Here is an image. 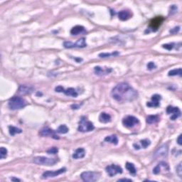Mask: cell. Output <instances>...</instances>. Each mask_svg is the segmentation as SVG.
<instances>
[{
    "label": "cell",
    "mask_w": 182,
    "mask_h": 182,
    "mask_svg": "<svg viewBox=\"0 0 182 182\" xmlns=\"http://www.w3.org/2000/svg\"><path fill=\"white\" fill-rule=\"evenodd\" d=\"M111 94L113 99L119 102H132L138 97V92L127 83L117 84Z\"/></svg>",
    "instance_id": "obj_1"
},
{
    "label": "cell",
    "mask_w": 182,
    "mask_h": 182,
    "mask_svg": "<svg viewBox=\"0 0 182 182\" xmlns=\"http://www.w3.org/2000/svg\"><path fill=\"white\" fill-rule=\"evenodd\" d=\"M26 101L22 97L19 96H14L11 97L9 100L8 105H9V108L11 110H19V109L23 108L26 105Z\"/></svg>",
    "instance_id": "obj_2"
},
{
    "label": "cell",
    "mask_w": 182,
    "mask_h": 182,
    "mask_svg": "<svg viewBox=\"0 0 182 182\" xmlns=\"http://www.w3.org/2000/svg\"><path fill=\"white\" fill-rule=\"evenodd\" d=\"M95 129L92 122L89 121L85 117H82L79 122V126L78 130L81 132H91Z\"/></svg>",
    "instance_id": "obj_3"
},
{
    "label": "cell",
    "mask_w": 182,
    "mask_h": 182,
    "mask_svg": "<svg viewBox=\"0 0 182 182\" xmlns=\"http://www.w3.org/2000/svg\"><path fill=\"white\" fill-rule=\"evenodd\" d=\"M33 162L36 164L44 166H53L57 162V159L54 158H48L45 157H36L33 159Z\"/></svg>",
    "instance_id": "obj_4"
},
{
    "label": "cell",
    "mask_w": 182,
    "mask_h": 182,
    "mask_svg": "<svg viewBox=\"0 0 182 182\" xmlns=\"http://www.w3.org/2000/svg\"><path fill=\"white\" fill-rule=\"evenodd\" d=\"M83 181L86 182L96 181L100 178V174L95 171H85L83 172L80 175Z\"/></svg>",
    "instance_id": "obj_5"
},
{
    "label": "cell",
    "mask_w": 182,
    "mask_h": 182,
    "mask_svg": "<svg viewBox=\"0 0 182 182\" xmlns=\"http://www.w3.org/2000/svg\"><path fill=\"white\" fill-rule=\"evenodd\" d=\"M64 47L66 49H73V48H84L86 47L87 44H86L85 39L84 38L78 39L76 42L74 43L71 42V41H66L63 44Z\"/></svg>",
    "instance_id": "obj_6"
},
{
    "label": "cell",
    "mask_w": 182,
    "mask_h": 182,
    "mask_svg": "<svg viewBox=\"0 0 182 182\" xmlns=\"http://www.w3.org/2000/svg\"><path fill=\"white\" fill-rule=\"evenodd\" d=\"M122 124L124 125V126L127 127V128H132L137 124H139V120L137 117L129 115L122 120Z\"/></svg>",
    "instance_id": "obj_7"
},
{
    "label": "cell",
    "mask_w": 182,
    "mask_h": 182,
    "mask_svg": "<svg viewBox=\"0 0 182 182\" xmlns=\"http://www.w3.org/2000/svg\"><path fill=\"white\" fill-rule=\"evenodd\" d=\"M164 20V18L163 16H157V17L154 18L150 21V29H152V31H157L159 27L162 24Z\"/></svg>",
    "instance_id": "obj_8"
},
{
    "label": "cell",
    "mask_w": 182,
    "mask_h": 182,
    "mask_svg": "<svg viewBox=\"0 0 182 182\" xmlns=\"http://www.w3.org/2000/svg\"><path fill=\"white\" fill-rule=\"evenodd\" d=\"M107 174L110 176H114L117 174H122V169L120 166H117L115 164H111L109 165L105 169Z\"/></svg>",
    "instance_id": "obj_9"
},
{
    "label": "cell",
    "mask_w": 182,
    "mask_h": 182,
    "mask_svg": "<svg viewBox=\"0 0 182 182\" xmlns=\"http://www.w3.org/2000/svg\"><path fill=\"white\" fill-rule=\"evenodd\" d=\"M166 113L168 115H171L170 119L171 120H176L178 117L181 116V111H180L179 108L176 107L169 106L166 108Z\"/></svg>",
    "instance_id": "obj_10"
},
{
    "label": "cell",
    "mask_w": 182,
    "mask_h": 182,
    "mask_svg": "<svg viewBox=\"0 0 182 182\" xmlns=\"http://www.w3.org/2000/svg\"><path fill=\"white\" fill-rule=\"evenodd\" d=\"M169 147L167 145H163L162 146L159 147L154 153L155 158H162V157H166L168 155Z\"/></svg>",
    "instance_id": "obj_11"
},
{
    "label": "cell",
    "mask_w": 182,
    "mask_h": 182,
    "mask_svg": "<svg viewBox=\"0 0 182 182\" xmlns=\"http://www.w3.org/2000/svg\"><path fill=\"white\" fill-rule=\"evenodd\" d=\"M66 171V168H61L59 170H56V171H45L42 174V178H51V177H56L59 175L61 174L64 173Z\"/></svg>",
    "instance_id": "obj_12"
},
{
    "label": "cell",
    "mask_w": 182,
    "mask_h": 182,
    "mask_svg": "<svg viewBox=\"0 0 182 182\" xmlns=\"http://www.w3.org/2000/svg\"><path fill=\"white\" fill-rule=\"evenodd\" d=\"M41 136L42 137H51L55 140H59V137L56 134V132L53 130H51L49 127H45L42 129L39 132Z\"/></svg>",
    "instance_id": "obj_13"
},
{
    "label": "cell",
    "mask_w": 182,
    "mask_h": 182,
    "mask_svg": "<svg viewBox=\"0 0 182 182\" xmlns=\"http://www.w3.org/2000/svg\"><path fill=\"white\" fill-rule=\"evenodd\" d=\"M112 71V68H102L100 66H96V67L94 68L95 73L100 76L106 75L107 74L110 73Z\"/></svg>",
    "instance_id": "obj_14"
},
{
    "label": "cell",
    "mask_w": 182,
    "mask_h": 182,
    "mask_svg": "<svg viewBox=\"0 0 182 182\" xmlns=\"http://www.w3.org/2000/svg\"><path fill=\"white\" fill-rule=\"evenodd\" d=\"M162 97L161 95H157V94H155V95H152V100L150 102H148L147 103V106L150 107H157L159 106V102L161 100Z\"/></svg>",
    "instance_id": "obj_15"
},
{
    "label": "cell",
    "mask_w": 182,
    "mask_h": 182,
    "mask_svg": "<svg viewBox=\"0 0 182 182\" xmlns=\"http://www.w3.org/2000/svg\"><path fill=\"white\" fill-rule=\"evenodd\" d=\"M162 169H164V171H168L169 170V165L167 164L166 162H160V163L153 169V173L154 174H159V173H161Z\"/></svg>",
    "instance_id": "obj_16"
},
{
    "label": "cell",
    "mask_w": 182,
    "mask_h": 182,
    "mask_svg": "<svg viewBox=\"0 0 182 182\" xmlns=\"http://www.w3.org/2000/svg\"><path fill=\"white\" fill-rule=\"evenodd\" d=\"M34 89L33 87H29V86L25 85H21L19 86V92L21 95H27V94H30L33 92Z\"/></svg>",
    "instance_id": "obj_17"
},
{
    "label": "cell",
    "mask_w": 182,
    "mask_h": 182,
    "mask_svg": "<svg viewBox=\"0 0 182 182\" xmlns=\"http://www.w3.org/2000/svg\"><path fill=\"white\" fill-rule=\"evenodd\" d=\"M85 151L83 148H78L75 150V152L73 154L72 157L75 159H82L85 157Z\"/></svg>",
    "instance_id": "obj_18"
},
{
    "label": "cell",
    "mask_w": 182,
    "mask_h": 182,
    "mask_svg": "<svg viewBox=\"0 0 182 182\" xmlns=\"http://www.w3.org/2000/svg\"><path fill=\"white\" fill-rule=\"evenodd\" d=\"M132 14L130 13V11L127 10H122L121 11H120L118 14L119 19H120L121 21H126L127 19H130L131 17Z\"/></svg>",
    "instance_id": "obj_19"
},
{
    "label": "cell",
    "mask_w": 182,
    "mask_h": 182,
    "mask_svg": "<svg viewBox=\"0 0 182 182\" xmlns=\"http://www.w3.org/2000/svg\"><path fill=\"white\" fill-rule=\"evenodd\" d=\"M84 32H85V29L82 26H75L73 28H72V29L71 30V34L75 36L83 34Z\"/></svg>",
    "instance_id": "obj_20"
},
{
    "label": "cell",
    "mask_w": 182,
    "mask_h": 182,
    "mask_svg": "<svg viewBox=\"0 0 182 182\" xmlns=\"http://www.w3.org/2000/svg\"><path fill=\"white\" fill-rule=\"evenodd\" d=\"M99 121L102 123H107L111 121V116L106 112H102L99 116Z\"/></svg>",
    "instance_id": "obj_21"
},
{
    "label": "cell",
    "mask_w": 182,
    "mask_h": 182,
    "mask_svg": "<svg viewBox=\"0 0 182 182\" xmlns=\"http://www.w3.org/2000/svg\"><path fill=\"white\" fill-rule=\"evenodd\" d=\"M63 92L66 94V95H68V96H71L73 97H78V95L77 91H76L74 88H73V87H70V88H68V89H66V90H64Z\"/></svg>",
    "instance_id": "obj_22"
},
{
    "label": "cell",
    "mask_w": 182,
    "mask_h": 182,
    "mask_svg": "<svg viewBox=\"0 0 182 182\" xmlns=\"http://www.w3.org/2000/svg\"><path fill=\"white\" fill-rule=\"evenodd\" d=\"M105 141L110 142V143L115 145H117L118 144V139H117L116 135H110V136L106 137L105 138Z\"/></svg>",
    "instance_id": "obj_23"
},
{
    "label": "cell",
    "mask_w": 182,
    "mask_h": 182,
    "mask_svg": "<svg viewBox=\"0 0 182 182\" xmlns=\"http://www.w3.org/2000/svg\"><path fill=\"white\" fill-rule=\"evenodd\" d=\"M159 120V117L158 115H150L147 117V122L149 124L157 123Z\"/></svg>",
    "instance_id": "obj_24"
},
{
    "label": "cell",
    "mask_w": 182,
    "mask_h": 182,
    "mask_svg": "<svg viewBox=\"0 0 182 182\" xmlns=\"http://www.w3.org/2000/svg\"><path fill=\"white\" fill-rule=\"evenodd\" d=\"M9 134H10L11 136H14L16 134L21 133L22 130H21V129L17 128V127H16L9 126Z\"/></svg>",
    "instance_id": "obj_25"
},
{
    "label": "cell",
    "mask_w": 182,
    "mask_h": 182,
    "mask_svg": "<svg viewBox=\"0 0 182 182\" xmlns=\"http://www.w3.org/2000/svg\"><path fill=\"white\" fill-rule=\"evenodd\" d=\"M126 166V169L128 170L129 171H130V173L131 174L135 175V174H136L137 170H136V169H135V165H134L133 164L130 163V162H127V163L126 164V166Z\"/></svg>",
    "instance_id": "obj_26"
},
{
    "label": "cell",
    "mask_w": 182,
    "mask_h": 182,
    "mask_svg": "<svg viewBox=\"0 0 182 182\" xmlns=\"http://www.w3.org/2000/svg\"><path fill=\"white\" fill-rule=\"evenodd\" d=\"M120 54V53L117 52V51H114L110 54V53H102V54H99V57L100 58H107L110 57V56H118Z\"/></svg>",
    "instance_id": "obj_27"
},
{
    "label": "cell",
    "mask_w": 182,
    "mask_h": 182,
    "mask_svg": "<svg viewBox=\"0 0 182 182\" xmlns=\"http://www.w3.org/2000/svg\"><path fill=\"white\" fill-rule=\"evenodd\" d=\"M68 127L65 125H61L59 127V128L57 129V132L58 133L60 134H66L68 132Z\"/></svg>",
    "instance_id": "obj_28"
},
{
    "label": "cell",
    "mask_w": 182,
    "mask_h": 182,
    "mask_svg": "<svg viewBox=\"0 0 182 182\" xmlns=\"http://www.w3.org/2000/svg\"><path fill=\"white\" fill-rule=\"evenodd\" d=\"M168 75L169 76H174V75H181V68L174 69V70L170 71L169 72Z\"/></svg>",
    "instance_id": "obj_29"
},
{
    "label": "cell",
    "mask_w": 182,
    "mask_h": 182,
    "mask_svg": "<svg viewBox=\"0 0 182 182\" xmlns=\"http://www.w3.org/2000/svg\"><path fill=\"white\" fill-rule=\"evenodd\" d=\"M6 156H7V150L4 147H1L0 149V158L1 159L6 158Z\"/></svg>",
    "instance_id": "obj_30"
},
{
    "label": "cell",
    "mask_w": 182,
    "mask_h": 182,
    "mask_svg": "<svg viewBox=\"0 0 182 182\" xmlns=\"http://www.w3.org/2000/svg\"><path fill=\"white\" fill-rule=\"evenodd\" d=\"M140 142H141L142 147H143L144 149H146L147 147H148V146H150V144H151V142H150V140H147V139H145V140H141V141H140Z\"/></svg>",
    "instance_id": "obj_31"
},
{
    "label": "cell",
    "mask_w": 182,
    "mask_h": 182,
    "mask_svg": "<svg viewBox=\"0 0 182 182\" xmlns=\"http://www.w3.org/2000/svg\"><path fill=\"white\" fill-rule=\"evenodd\" d=\"M59 152V150H58L57 147H51V148L49 149V150H47V154H56L58 153Z\"/></svg>",
    "instance_id": "obj_32"
},
{
    "label": "cell",
    "mask_w": 182,
    "mask_h": 182,
    "mask_svg": "<svg viewBox=\"0 0 182 182\" xmlns=\"http://www.w3.org/2000/svg\"><path fill=\"white\" fill-rule=\"evenodd\" d=\"M181 163H179V164L178 165V166L176 167V174H178V176L181 178L182 177V166H181Z\"/></svg>",
    "instance_id": "obj_33"
},
{
    "label": "cell",
    "mask_w": 182,
    "mask_h": 182,
    "mask_svg": "<svg viewBox=\"0 0 182 182\" xmlns=\"http://www.w3.org/2000/svg\"><path fill=\"white\" fill-rule=\"evenodd\" d=\"M162 47L164 48V49H166V50L168 51H171L172 49L174 48V44H164L163 46H162Z\"/></svg>",
    "instance_id": "obj_34"
},
{
    "label": "cell",
    "mask_w": 182,
    "mask_h": 182,
    "mask_svg": "<svg viewBox=\"0 0 182 182\" xmlns=\"http://www.w3.org/2000/svg\"><path fill=\"white\" fill-rule=\"evenodd\" d=\"M147 68H148L150 71L153 70V69L156 68V67H157L156 65L154 64V63H153V62H150L148 64H147Z\"/></svg>",
    "instance_id": "obj_35"
},
{
    "label": "cell",
    "mask_w": 182,
    "mask_h": 182,
    "mask_svg": "<svg viewBox=\"0 0 182 182\" xmlns=\"http://www.w3.org/2000/svg\"><path fill=\"white\" fill-rule=\"evenodd\" d=\"M180 30V27L179 26H177V27H175L174 28V29H172L171 31H170V33L171 34H176L177 32H178V31Z\"/></svg>",
    "instance_id": "obj_36"
},
{
    "label": "cell",
    "mask_w": 182,
    "mask_h": 182,
    "mask_svg": "<svg viewBox=\"0 0 182 182\" xmlns=\"http://www.w3.org/2000/svg\"><path fill=\"white\" fill-rule=\"evenodd\" d=\"M55 90H56V92H63L64 88L62 87V86L59 85V86H57V87H56Z\"/></svg>",
    "instance_id": "obj_37"
},
{
    "label": "cell",
    "mask_w": 182,
    "mask_h": 182,
    "mask_svg": "<svg viewBox=\"0 0 182 182\" xmlns=\"http://www.w3.org/2000/svg\"><path fill=\"white\" fill-rule=\"evenodd\" d=\"M177 142H178V144L179 145H182V141H181V135H180L179 136H178V139H177Z\"/></svg>",
    "instance_id": "obj_38"
},
{
    "label": "cell",
    "mask_w": 182,
    "mask_h": 182,
    "mask_svg": "<svg viewBox=\"0 0 182 182\" xmlns=\"http://www.w3.org/2000/svg\"><path fill=\"white\" fill-rule=\"evenodd\" d=\"M132 181V180L131 179H128V178H121V179H119L118 180V181Z\"/></svg>",
    "instance_id": "obj_39"
},
{
    "label": "cell",
    "mask_w": 182,
    "mask_h": 182,
    "mask_svg": "<svg viewBox=\"0 0 182 182\" xmlns=\"http://www.w3.org/2000/svg\"><path fill=\"white\" fill-rule=\"evenodd\" d=\"M11 180L13 181H20V179H19V178H14V177H12V178H11Z\"/></svg>",
    "instance_id": "obj_40"
}]
</instances>
